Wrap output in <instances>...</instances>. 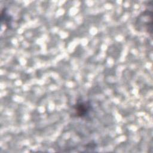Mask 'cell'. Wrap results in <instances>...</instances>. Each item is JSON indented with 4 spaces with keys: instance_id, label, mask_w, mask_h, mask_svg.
Here are the masks:
<instances>
[{
    "instance_id": "1",
    "label": "cell",
    "mask_w": 153,
    "mask_h": 153,
    "mask_svg": "<svg viewBox=\"0 0 153 153\" xmlns=\"http://www.w3.org/2000/svg\"><path fill=\"white\" fill-rule=\"evenodd\" d=\"M88 111H89V107L85 103H81L77 104L76 108V111L78 115L80 117L85 116L87 114Z\"/></svg>"
}]
</instances>
